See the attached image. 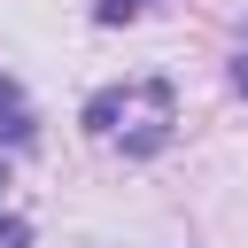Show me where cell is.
Here are the masks:
<instances>
[{
	"mask_svg": "<svg viewBox=\"0 0 248 248\" xmlns=\"http://www.w3.org/2000/svg\"><path fill=\"white\" fill-rule=\"evenodd\" d=\"M170 124H178V101H170V85H163V78L108 85V93H93V101H85V132H93V140H108V147H124V155H155V147L170 140Z\"/></svg>",
	"mask_w": 248,
	"mask_h": 248,
	"instance_id": "1",
	"label": "cell"
},
{
	"mask_svg": "<svg viewBox=\"0 0 248 248\" xmlns=\"http://www.w3.org/2000/svg\"><path fill=\"white\" fill-rule=\"evenodd\" d=\"M140 8H147V0H101V8H93V16H101V23H132V16H140Z\"/></svg>",
	"mask_w": 248,
	"mask_h": 248,
	"instance_id": "2",
	"label": "cell"
},
{
	"mask_svg": "<svg viewBox=\"0 0 248 248\" xmlns=\"http://www.w3.org/2000/svg\"><path fill=\"white\" fill-rule=\"evenodd\" d=\"M0 248H31V225L23 217H0Z\"/></svg>",
	"mask_w": 248,
	"mask_h": 248,
	"instance_id": "3",
	"label": "cell"
},
{
	"mask_svg": "<svg viewBox=\"0 0 248 248\" xmlns=\"http://www.w3.org/2000/svg\"><path fill=\"white\" fill-rule=\"evenodd\" d=\"M232 85H240V93H248V54H240V62H232Z\"/></svg>",
	"mask_w": 248,
	"mask_h": 248,
	"instance_id": "4",
	"label": "cell"
}]
</instances>
